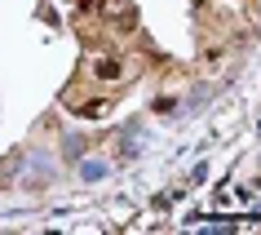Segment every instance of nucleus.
Segmentation results:
<instances>
[{"instance_id":"nucleus-1","label":"nucleus","mask_w":261,"mask_h":235,"mask_svg":"<svg viewBox=\"0 0 261 235\" xmlns=\"http://www.w3.org/2000/svg\"><path fill=\"white\" fill-rule=\"evenodd\" d=\"M89 76H93V80L115 84V80H124V62H120L115 54H97L93 62H89Z\"/></svg>"},{"instance_id":"nucleus-2","label":"nucleus","mask_w":261,"mask_h":235,"mask_svg":"<svg viewBox=\"0 0 261 235\" xmlns=\"http://www.w3.org/2000/svg\"><path fill=\"white\" fill-rule=\"evenodd\" d=\"M75 111H80V115H89V120H102V115L111 111V102H107V98H84Z\"/></svg>"}]
</instances>
